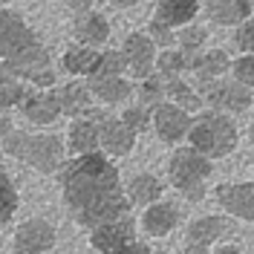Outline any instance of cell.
I'll list each match as a JSON object with an SVG mask.
<instances>
[{
	"label": "cell",
	"instance_id": "1",
	"mask_svg": "<svg viewBox=\"0 0 254 254\" xmlns=\"http://www.w3.org/2000/svg\"><path fill=\"white\" fill-rule=\"evenodd\" d=\"M61 199L69 220L93 231L104 222L130 217V196L122 185V174L104 150L72 156L58 171Z\"/></svg>",
	"mask_w": 254,
	"mask_h": 254
},
{
	"label": "cell",
	"instance_id": "2",
	"mask_svg": "<svg viewBox=\"0 0 254 254\" xmlns=\"http://www.w3.org/2000/svg\"><path fill=\"white\" fill-rule=\"evenodd\" d=\"M3 153L17 159L20 165H26L32 171L44 176L58 174L66 162V139L55 136V133H29V130H17L12 127L9 136L3 139Z\"/></svg>",
	"mask_w": 254,
	"mask_h": 254
},
{
	"label": "cell",
	"instance_id": "3",
	"mask_svg": "<svg viewBox=\"0 0 254 254\" xmlns=\"http://www.w3.org/2000/svg\"><path fill=\"white\" fill-rule=\"evenodd\" d=\"M188 144L196 147L208 159H225L237 150L240 130L228 113L220 110H202L193 116V125L188 133Z\"/></svg>",
	"mask_w": 254,
	"mask_h": 254
},
{
	"label": "cell",
	"instance_id": "4",
	"mask_svg": "<svg viewBox=\"0 0 254 254\" xmlns=\"http://www.w3.org/2000/svg\"><path fill=\"white\" fill-rule=\"evenodd\" d=\"M168 179L176 188V193H182L188 202H202L208 190V179L214 174V159H208L205 153H199L196 147H176L168 156Z\"/></svg>",
	"mask_w": 254,
	"mask_h": 254
},
{
	"label": "cell",
	"instance_id": "5",
	"mask_svg": "<svg viewBox=\"0 0 254 254\" xmlns=\"http://www.w3.org/2000/svg\"><path fill=\"white\" fill-rule=\"evenodd\" d=\"M199 95L208 104V110H220L228 116H237V113L252 110L254 95L246 84H240L237 78H211V81H199Z\"/></svg>",
	"mask_w": 254,
	"mask_h": 254
},
{
	"label": "cell",
	"instance_id": "6",
	"mask_svg": "<svg viewBox=\"0 0 254 254\" xmlns=\"http://www.w3.org/2000/svg\"><path fill=\"white\" fill-rule=\"evenodd\" d=\"M90 116L98 122V139H101V150L110 159H125L136 150V139L139 133H133L130 127L125 125L122 116H110L104 110H93L90 107Z\"/></svg>",
	"mask_w": 254,
	"mask_h": 254
},
{
	"label": "cell",
	"instance_id": "7",
	"mask_svg": "<svg viewBox=\"0 0 254 254\" xmlns=\"http://www.w3.org/2000/svg\"><path fill=\"white\" fill-rule=\"evenodd\" d=\"M55 240H58V231L52 222L44 217H29L17 222L12 234V249L15 254H47L55 249Z\"/></svg>",
	"mask_w": 254,
	"mask_h": 254
},
{
	"label": "cell",
	"instance_id": "8",
	"mask_svg": "<svg viewBox=\"0 0 254 254\" xmlns=\"http://www.w3.org/2000/svg\"><path fill=\"white\" fill-rule=\"evenodd\" d=\"M133 240H139L133 217H122V220L104 222V225H98L93 231H87V243L98 254H116V252H122L125 246H130Z\"/></svg>",
	"mask_w": 254,
	"mask_h": 254
},
{
	"label": "cell",
	"instance_id": "9",
	"mask_svg": "<svg viewBox=\"0 0 254 254\" xmlns=\"http://www.w3.org/2000/svg\"><path fill=\"white\" fill-rule=\"evenodd\" d=\"M150 113H153V130H156L159 142L176 144L182 139H188L190 125H193V113H188L185 107H179L174 101H162Z\"/></svg>",
	"mask_w": 254,
	"mask_h": 254
},
{
	"label": "cell",
	"instance_id": "10",
	"mask_svg": "<svg viewBox=\"0 0 254 254\" xmlns=\"http://www.w3.org/2000/svg\"><path fill=\"white\" fill-rule=\"evenodd\" d=\"M122 52H125V58H127L130 72H133L139 81L156 72L159 47L147 32H130L125 41H122Z\"/></svg>",
	"mask_w": 254,
	"mask_h": 254
},
{
	"label": "cell",
	"instance_id": "11",
	"mask_svg": "<svg viewBox=\"0 0 254 254\" xmlns=\"http://www.w3.org/2000/svg\"><path fill=\"white\" fill-rule=\"evenodd\" d=\"M220 208L243 222H254V182H222L217 185Z\"/></svg>",
	"mask_w": 254,
	"mask_h": 254
},
{
	"label": "cell",
	"instance_id": "12",
	"mask_svg": "<svg viewBox=\"0 0 254 254\" xmlns=\"http://www.w3.org/2000/svg\"><path fill=\"white\" fill-rule=\"evenodd\" d=\"M20 113L38 127L55 125V122L64 116L61 101H58V90H55V87H52V90L29 87V93H26V98H23V104H20Z\"/></svg>",
	"mask_w": 254,
	"mask_h": 254
},
{
	"label": "cell",
	"instance_id": "13",
	"mask_svg": "<svg viewBox=\"0 0 254 254\" xmlns=\"http://www.w3.org/2000/svg\"><path fill=\"white\" fill-rule=\"evenodd\" d=\"M179 225V208L168 199H159L153 205H147L142 211V220H139V228L147 240H165L171 237Z\"/></svg>",
	"mask_w": 254,
	"mask_h": 254
},
{
	"label": "cell",
	"instance_id": "14",
	"mask_svg": "<svg viewBox=\"0 0 254 254\" xmlns=\"http://www.w3.org/2000/svg\"><path fill=\"white\" fill-rule=\"evenodd\" d=\"M66 150L72 156H87L101 150V139H98V122H95L90 113H84L78 119H72L66 127Z\"/></svg>",
	"mask_w": 254,
	"mask_h": 254
},
{
	"label": "cell",
	"instance_id": "15",
	"mask_svg": "<svg viewBox=\"0 0 254 254\" xmlns=\"http://www.w3.org/2000/svg\"><path fill=\"white\" fill-rule=\"evenodd\" d=\"M72 38H75V44H84V47H101L110 41V20L95 9L75 15L72 17Z\"/></svg>",
	"mask_w": 254,
	"mask_h": 254
},
{
	"label": "cell",
	"instance_id": "16",
	"mask_svg": "<svg viewBox=\"0 0 254 254\" xmlns=\"http://www.w3.org/2000/svg\"><path fill=\"white\" fill-rule=\"evenodd\" d=\"M252 0H205V15L217 26H240L252 17Z\"/></svg>",
	"mask_w": 254,
	"mask_h": 254
},
{
	"label": "cell",
	"instance_id": "17",
	"mask_svg": "<svg viewBox=\"0 0 254 254\" xmlns=\"http://www.w3.org/2000/svg\"><path fill=\"white\" fill-rule=\"evenodd\" d=\"M199 12V0H156L153 6V20L168 23L171 29H182Z\"/></svg>",
	"mask_w": 254,
	"mask_h": 254
},
{
	"label": "cell",
	"instance_id": "18",
	"mask_svg": "<svg viewBox=\"0 0 254 254\" xmlns=\"http://www.w3.org/2000/svg\"><path fill=\"white\" fill-rule=\"evenodd\" d=\"M90 93L101 101V104H125L133 95V84L125 75H93L87 78Z\"/></svg>",
	"mask_w": 254,
	"mask_h": 254
},
{
	"label": "cell",
	"instance_id": "19",
	"mask_svg": "<svg viewBox=\"0 0 254 254\" xmlns=\"http://www.w3.org/2000/svg\"><path fill=\"white\" fill-rule=\"evenodd\" d=\"M98 55H101V52H98L95 47L72 44V47H66V52L61 55V66L69 72V75H75V78H90V75H95Z\"/></svg>",
	"mask_w": 254,
	"mask_h": 254
},
{
	"label": "cell",
	"instance_id": "20",
	"mask_svg": "<svg viewBox=\"0 0 254 254\" xmlns=\"http://www.w3.org/2000/svg\"><path fill=\"white\" fill-rule=\"evenodd\" d=\"M162 193H165L162 179L156 174H147V171L130 176V182H127V196H130L133 205H139V208H147V205H153V202H159Z\"/></svg>",
	"mask_w": 254,
	"mask_h": 254
},
{
	"label": "cell",
	"instance_id": "21",
	"mask_svg": "<svg viewBox=\"0 0 254 254\" xmlns=\"http://www.w3.org/2000/svg\"><path fill=\"white\" fill-rule=\"evenodd\" d=\"M231 58L225 55V49H202L193 55L190 69L196 72L199 81H211V78H222L225 72H231Z\"/></svg>",
	"mask_w": 254,
	"mask_h": 254
},
{
	"label": "cell",
	"instance_id": "22",
	"mask_svg": "<svg viewBox=\"0 0 254 254\" xmlns=\"http://www.w3.org/2000/svg\"><path fill=\"white\" fill-rule=\"evenodd\" d=\"M228 234V222L217 217V214H208V217H196L185 231V243H202V246H214Z\"/></svg>",
	"mask_w": 254,
	"mask_h": 254
},
{
	"label": "cell",
	"instance_id": "23",
	"mask_svg": "<svg viewBox=\"0 0 254 254\" xmlns=\"http://www.w3.org/2000/svg\"><path fill=\"white\" fill-rule=\"evenodd\" d=\"M58 90V101H61V110L64 116H72V119H78L84 113L90 110V84H81V81H69V84H64V87H55Z\"/></svg>",
	"mask_w": 254,
	"mask_h": 254
},
{
	"label": "cell",
	"instance_id": "24",
	"mask_svg": "<svg viewBox=\"0 0 254 254\" xmlns=\"http://www.w3.org/2000/svg\"><path fill=\"white\" fill-rule=\"evenodd\" d=\"M165 90H168V101H174L179 107H185L188 113H202L205 101L196 87H190L188 81H182V75L176 78H165Z\"/></svg>",
	"mask_w": 254,
	"mask_h": 254
},
{
	"label": "cell",
	"instance_id": "25",
	"mask_svg": "<svg viewBox=\"0 0 254 254\" xmlns=\"http://www.w3.org/2000/svg\"><path fill=\"white\" fill-rule=\"evenodd\" d=\"M190 64H193V55H188L185 49H179V47H168V49L159 52L156 72L162 78H176V75H182L185 69H190Z\"/></svg>",
	"mask_w": 254,
	"mask_h": 254
},
{
	"label": "cell",
	"instance_id": "26",
	"mask_svg": "<svg viewBox=\"0 0 254 254\" xmlns=\"http://www.w3.org/2000/svg\"><path fill=\"white\" fill-rule=\"evenodd\" d=\"M17 208H20V193L15 188V179L0 165V231L9 225V220L17 214Z\"/></svg>",
	"mask_w": 254,
	"mask_h": 254
},
{
	"label": "cell",
	"instance_id": "27",
	"mask_svg": "<svg viewBox=\"0 0 254 254\" xmlns=\"http://www.w3.org/2000/svg\"><path fill=\"white\" fill-rule=\"evenodd\" d=\"M139 101H142V107H147V110H153V107H159L162 101H168L165 78H162L159 72L142 78V84H139Z\"/></svg>",
	"mask_w": 254,
	"mask_h": 254
},
{
	"label": "cell",
	"instance_id": "28",
	"mask_svg": "<svg viewBox=\"0 0 254 254\" xmlns=\"http://www.w3.org/2000/svg\"><path fill=\"white\" fill-rule=\"evenodd\" d=\"M205 41H208V29L205 26H199V23H188V26H182V29L176 32V47L185 49L188 55L202 52Z\"/></svg>",
	"mask_w": 254,
	"mask_h": 254
},
{
	"label": "cell",
	"instance_id": "29",
	"mask_svg": "<svg viewBox=\"0 0 254 254\" xmlns=\"http://www.w3.org/2000/svg\"><path fill=\"white\" fill-rule=\"evenodd\" d=\"M127 66V58L122 49H104L101 55H98V66H95V75H125ZM93 78V75H90Z\"/></svg>",
	"mask_w": 254,
	"mask_h": 254
},
{
	"label": "cell",
	"instance_id": "30",
	"mask_svg": "<svg viewBox=\"0 0 254 254\" xmlns=\"http://www.w3.org/2000/svg\"><path fill=\"white\" fill-rule=\"evenodd\" d=\"M29 93V84L23 81H3L0 84V110H12V107H20L23 98Z\"/></svg>",
	"mask_w": 254,
	"mask_h": 254
},
{
	"label": "cell",
	"instance_id": "31",
	"mask_svg": "<svg viewBox=\"0 0 254 254\" xmlns=\"http://www.w3.org/2000/svg\"><path fill=\"white\" fill-rule=\"evenodd\" d=\"M122 119H125V125L133 130V133H144L147 127H153V113L147 110V107H125L122 113Z\"/></svg>",
	"mask_w": 254,
	"mask_h": 254
},
{
	"label": "cell",
	"instance_id": "32",
	"mask_svg": "<svg viewBox=\"0 0 254 254\" xmlns=\"http://www.w3.org/2000/svg\"><path fill=\"white\" fill-rule=\"evenodd\" d=\"M231 75L240 84H246L249 90H254V52L252 55H240L237 61L231 64Z\"/></svg>",
	"mask_w": 254,
	"mask_h": 254
},
{
	"label": "cell",
	"instance_id": "33",
	"mask_svg": "<svg viewBox=\"0 0 254 254\" xmlns=\"http://www.w3.org/2000/svg\"><path fill=\"white\" fill-rule=\"evenodd\" d=\"M234 47L243 52V55H252L254 52V20H243L237 29H234Z\"/></svg>",
	"mask_w": 254,
	"mask_h": 254
},
{
	"label": "cell",
	"instance_id": "34",
	"mask_svg": "<svg viewBox=\"0 0 254 254\" xmlns=\"http://www.w3.org/2000/svg\"><path fill=\"white\" fill-rule=\"evenodd\" d=\"M147 35L156 41V47H171V44H176V35L174 29L168 26V23H159V20H150V26H147Z\"/></svg>",
	"mask_w": 254,
	"mask_h": 254
},
{
	"label": "cell",
	"instance_id": "35",
	"mask_svg": "<svg viewBox=\"0 0 254 254\" xmlns=\"http://www.w3.org/2000/svg\"><path fill=\"white\" fill-rule=\"evenodd\" d=\"M66 6H69L72 17H75V15H84V12H93L95 0H66Z\"/></svg>",
	"mask_w": 254,
	"mask_h": 254
},
{
	"label": "cell",
	"instance_id": "36",
	"mask_svg": "<svg viewBox=\"0 0 254 254\" xmlns=\"http://www.w3.org/2000/svg\"><path fill=\"white\" fill-rule=\"evenodd\" d=\"M150 252H153V249H150L144 240H133L130 246H125L122 252H116V254H150Z\"/></svg>",
	"mask_w": 254,
	"mask_h": 254
},
{
	"label": "cell",
	"instance_id": "37",
	"mask_svg": "<svg viewBox=\"0 0 254 254\" xmlns=\"http://www.w3.org/2000/svg\"><path fill=\"white\" fill-rule=\"evenodd\" d=\"M182 254H214L211 246H202V243H185Z\"/></svg>",
	"mask_w": 254,
	"mask_h": 254
},
{
	"label": "cell",
	"instance_id": "38",
	"mask_svg": "<svg viewBox=\"0 0 254 254\" xmlns=\"http://www.w3.org/2000/svg\"><path fill=\"white\" fill-rule=\"evenodd\" d=\"M214 254H243V252H240V246H234V243H217Z\"/></svg>",
	"mask_w": 254,
	"mask_h": 254
},
{
	"label": "cell",
	"instance_id": "39",
	"mask_svg": "<svg viewBox=\"0 0 254 254\" xmlns=\"http://www.w3.org/2000/svg\"><path fill=\"white\" fill-rule=\"evenodd\" d=\"M9 130H12L9 116H0V144H3V139H6V136H9Z\"/></svg>",
	"mask_w": 254,
	"mask_h": 254
},
{
	"label": "cell",
	"instance_id": "40",
	"mask_svg": "<svg viewBox=\"0 0 254 254\" xmlns=\"http://www.w3.org/2000/svg\"><path fill=\"white\" fill-rule=\"evenodd\" d=\"M107 3H110L113 9H133L139 0H107Z\"/></svg>",
	"mask_w": 254,
	"mask_h": 254
},
{
	"label": "cell",
	"instance_id": "41",
	"mask_svg": "<svg viewBox=\"0 0 254 254\" xmlns=\"http://www.w3.org/2000/svg\"><path fill=\"white\" fill-rule=\"evenodd\" d=\"M249 142L254 144V116H252V122H249Z\"/></svg>",
	"mask_w": 254,
	"mask_h": 254
},
{
	"label": "cell",
	"instance_id": "42",
	"mask_svg": "<svg viewBox=\"0 0 254 254\" xmlns=\"http://www.w3.org/2000/svg\"><path fill=\"white\" fill-rule=\"evenodd\" d=\"M150 254H174V252H168V249H153Z\"/></svg>",
	"mask_w": 254,
	"mask_h": 254
}]
</instances>
